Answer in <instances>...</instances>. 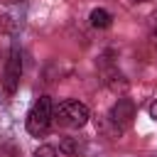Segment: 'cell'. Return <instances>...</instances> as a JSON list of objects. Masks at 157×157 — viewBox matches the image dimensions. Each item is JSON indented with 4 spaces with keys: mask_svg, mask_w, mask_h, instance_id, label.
<instances>
[{
    "mask_svg": "<svg viewBox=\"0 0 157 157\" xmlns=\"http://www.w3.org/2000/svg\"><path fill=\"white\" fill-rule=\"evenodd\" d=\"M34 157H56V147H52V145H39V147L34 150Z\"/></svg>",
    "mask_w": 157,
    "mask_h": 157,
    "instance_id": "cell-7",
    "label": "cell"
},
{
    "mask_svg": "<svg viewBox=\"0 0 157 157\" xmlns=\"http://www.w3.org/2000/svg\"><path fill=\"white\" fill-rule=\"evenodd\" d=\"M52 120H54L52 98H49V96H42V98L32 105V110L27 113V132L34 135V137H39V135H44V132L49 130Z\"/></svg>",
    "mask_w": 157,
    "mask_h": 157,
    "instance_id": "cell-2",
    "label": "cell"
},
{
    "mask_svg": "<svg viewBox=\"0 0 157 157\" xmlns=\"http://www.w3.org/2000/svg\"><path fill=\"white\" fill-rule=\"evenodd\" d=\"M132 2H145V0H132Z\"/></svg>",
    "mask_w": 157,
    "mask_h": 157,
    "instance_id": "cell-10",
    "label": "cell"
},
{
    "mask_svg": "<svg viewBox=\"0 0 157 157\" xmlns=\"http://www.w3.org/2000/svg\"><path fill=\"white\" fill-rule=\"evenodd\" d=\"M54 123L61 125V128H83L88 123V108L74 98L69 101H61L56 108H54Z\"/></svg>",
    "mask_w": 157,
    "mask_h": 157,
    "instance_id": "cell-1",
    "label": "cell"
},
{
    "mask_svg": "<svg viewBox=\"0 0 157 157\" xmlns=\"http://www.w3.org/2000/svg\"><path fill=\"white\" fill-rule=\"evenodd\" d=\"M135 118V103L130 98H118L115 105L110 108V120L118 125V128H128Z\"/></svg>",
    "mask_w": 157,
    "mask_h": 157,
    "instance_id": "cell-4",
    "label": "cell"
},
{
    "mask_svg": "<svg viewBox=\"0 0 157 157\" xmlns=\"http://www.w3.org/2000/svg\"><path fill=\"white\" fill-rule=\"evenodd\" d=\"M20 76H22V59H20V52L12 49L10 56H7V64H5V74H2V88L7 93H15L17 86H20Z\"/></svg>",
    "mask_w": 157,
    "mask_h": 157,
    "instance_id": "cell-3",
    "label": "cell"
},
{
    "mask_svg": "<svg viewBox=\"0 0 157 157\" xmlns=\"http://www.w3.org/2000/svg\"><path fill=\"white\" fill-rule=\"evenodd\" d=\"M150 115H152V118H155V120H157V101H155V103H152V105H150Z\"/></svg>",
    "mask_w": 157,
    "mask_h": 157,
    "instance_id": "cell-8",
    "label": "cell"
},
{
    "mask_svg": "<svg viewBox=\"0 0 157 157\" xmlns=\"http://www.w3.org/2000/svg\"><path fill=\"white\" fill-rule=\"evenodd\" d=\"M110 22H113V15H110L108 10H103V7H96V10L91 12V25H93V27H98V29H105V27H110Z\"/></svg>",
    "mask_w": 157,
    "mask_h": 157,
    "instance_id": "cell-5",
    "label": "cell"
},
{
    "mask_svg": "<svg viewBox=\"0 0 157 157\" xmlns=\"http://www.w3.org/2000/svg\"><path fill=\"white\" fill-rule=\"evenodd\" d=\"M152 42H155V44H157V29H155V32H152Z\"/></svg>",
    "mask_w": 157,
    "mask_h": 157,
    "instance_id": "cell-9",
    "label": "cell"
},
{
    "mask_svg": "<svg viewBox=\"0 0 157 157\" xmlns=\"http://www.w3.org/2000/svg\"><path fill=\"white\" fill-rule=\"evenodd\" d=\"M59 150H61L64 155H69V157H78V155L83 152V145L78 142V137H64V140L59 142Z\"/></svg>",
    "mask_w": 157,
    "mask_h": 157,
    "instance_id": "cell-6",
    "label": "cell"
}]
</instances>
